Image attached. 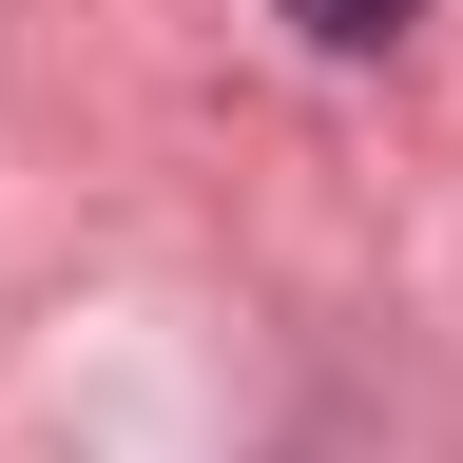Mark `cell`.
Instances as JSON below:
<instances>
[{
	"mask_svg": "<svg viewBox=\"0 0 463 463\" xmlns=\"http://www.w3.org/2000/svg\"><path fill=\"white\" fill-rule=\"evenodd\" d=\"M405 20H425V0H289V39H309V58H386Z\"/></svg>",
	"mask_w": 463,
	"mask_h": 463,
	"instance_id": "1",
	"label": "cell"
}]
</instances>
